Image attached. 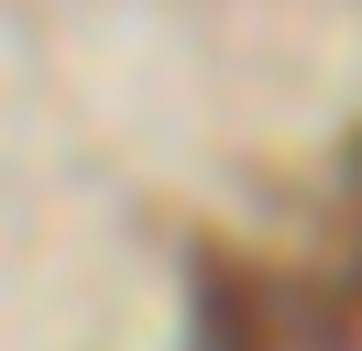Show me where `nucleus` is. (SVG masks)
I'll list each match as a JSON object with an SVG mask.
<instances>
[{"instance_id": "1", "label": "nucleus", "mask_w": 362, "mask_h": 351, "mask_svg": "<svg viewBox=\"0 0 362 351\" xmlns=\"http://www.w3.org/2000/svg\"><path fill=\"white\" fill-rule=\"evenodd\" d=\"M198 351H274V275L198 241Z\"/></svg>"}]
</instances>
